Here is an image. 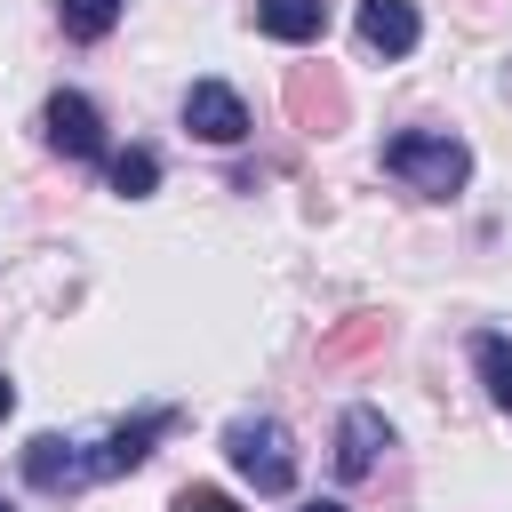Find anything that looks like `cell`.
I'll use <instances>...</instances> for the list:
<instances>
[{"instance_id":"1","label":"cell","mask_w":512,"mask_h":512,"mask_svg":"<svg viewBox=\"0 0 512 512\" xmlns=\"http://www.w3.org/2000/svg\"><path fill=\"white\" fill-rule=\"evenodd\" d=\"M384 168H392L408 192H424V200H456L464 176H472V152H464L448 128H408V136L384 144Z\"/></svg>"},{"instance_id":"2","label":"cell","mask_w":512,"mask_h":512,"mask_svg":"<svg viewBox=\"0 0 512 512\" xmlns=\"http://www.w3.org/2000/svg\"><path fill=\"white\" fill-rule=\"evenodd\" d=\"M224 456H232V472H240L256 496H288V488H296V456H288V432H280L272 416H240V424L224 432Z\"/></svg>"},{"instance_id":"3","label":"cell","mask_w":512,"mask_h":512,"mask_svg":"<svg viewBox=\"0 0 512 512\" xmlns=\"http://www.w3.org/2000/svg\"><path fill=\"white\" fill-rule=\"evenodd\" d=\"M40 120H48V144H56L64 160H104V120H96V104H88L80 88H56Z\"/></svg>"},{"instance_id":"4","label":"cell","mask_w":512,"mask_h":512,"mask_svg":"<svg viewBox=\"0 0 512 512\" xmlns=\"http://www.w3.org/2000/svg\"><path fill=\"white\" fill-rule=\"evenodd\" d=\"M184 128H192L200 144H240V136H248V104H240L224 80H192V96H184Z\"/></svg>"},{"instance_id":"5","label":"cell","mask_w":512,"mask_h":512,"mask_svg":"<svg viewBox=\"0 0 512 512\" xmlns=\"http://www.w3.org/2000/svg\"><path fill=\"white\" fill-rule=\"evenodd\" d=\"M176 416L168 408H152V416H136V424H120V432H104L96 448H88V480H112V472H136L144 456H152V440L168 432Z\"/></svg>"},{"instance_id":"6","label":"cell","mask_w":512,"mask_h":512,"mask_svg":"<svg viewBox=\"0 0 512 512\" xmlns=\"http://www.w3.org/2000/svg\"><path fill=\"white\" fill-rule=\"evenodd\" d=\"M24 480H32V488H48V496H64V488H88V448H80V440H56V432H40V440L24 448Z\"/></svg>"},{"instance_id":"7","label":"cell","mask_w":512,"mask_h":512,"mask_svg":"<svg viewBox=\"0 0 512 512\" xmlns=\"http://www.w3.org/2000/svg\"><path fill=\"white\" fill-rule=\"evenodd\" d=\"M376 448H392V424L376 408H344V424H336V472L344 480L376 472Z\"/></svg>"},{"instance_id":"8","label":"cell","mask_w":512,"mask_h":512,"mask_svg":"<svg viewBox=\"0 0 512 512\" xmlns=\"http://www.w3.org/2000/svg\"><path fill=\"white\" fill-rule=\"evenodd\" d=\"M416 0H360V40L376 48V56H408L416 48Z\"/></svg>"},{"instance_id":"9","label":"cell","mask_w":512,"mask_h":512,"mask_svg":"<svg viewBox=\"0 0 512 512\" xmlns=\"http://www.w3.org/2000/svg\"><path fill=\"white\" fill-rule=\"evenodd\" d=\"M256 24L272 40H288V48H304V40L328 32V0H256Z\"/></svg>"},{"instance_id":"10","label":"cell","mask_w":512,"mask_h":512,"mask_svg":"<svg viewBox=\"0 0 512 512\" xmlns=\"http://www.w3.org/2000/svg\"><path fill=\"white\" fill-rule=\"evenodd\" d=\"M472 368H480V384H488V400L512 416V336H472Z\"/></svg>"},{"instance_id":"11","label":"cell","mask_w":512,"mask_h":512,"mask_svg":"<svg viewBox=\"0 0 512 512\" xmlns=\"http://www.w3.org/2000/svg\"><path fill=\"white\" fill-rule=\"evenodd\" d=\"M104 176H112V192H120V200H144V192L160 184V160H152L144 144H128V152H112V168H104Z\"/></svg>"},{"instance_id":"12","label":"cell","mask_w":512,"mask_h":512,"mask_svg":"<svg viewBox=\"0 0 512 512\" xmlns=\"http://www.w3.org/2000/svg\"><path fill=\"white\" fill-rule=\"evenodd\" d=\"M120 8H128V0H56V16H64L72 40H104V32L120 24Z\"/></svg>"},{"instance_id":"13","label":"cell","mask_w":512,"mask_h":512,"mask_svg":"<svg viewBox=\"0 0 512 512\" xmlns=\"http://www.w3.org/2000/svg\"><path fill=\"white\" fill-rule=\"evenodd\" d=\"M168 512H240V504H232L224 488H184V496H176Z\"/></svg>"},{"instance_id":"14","label":"cell","mask_w":512,"mask_h":512,"mask_svg":"<svg viewBox=\"0 0 512 512\" xmlns=\"http://www.w3.org/2000/svg\"><path fill=\"white\" fill-rule=\"evenodd\" d=\"M8 408H16V384H8V376H0V416H8Z\"/></svg>"},{"instance_id":"15","label":"cell","mask_w":512,"mask_h":512,"mask_svg":"<svg viewBox=\"0 0 512 512\" xmlns=\"http://www.w3.org/2000/svg\"><path fill=\"white\" fill-rule=\"evenodd\" d=\"M304 512H344V504H336V496H320V504H304Z\"/></svg>"},{"instance_id":"16","label":"cell","mask_w":512,"mask_h":512,"mask_svg":"<svg viewBox=\"0 0 512 512\" xmlns=\"http://www.w3.org/2000/svg\"><path fill=\"white\" fill-rule=\"evenodd\" d=\"M0 512H8V504H0Z\"/></svg>"}]
</instances>
